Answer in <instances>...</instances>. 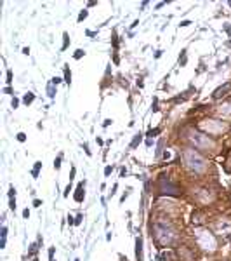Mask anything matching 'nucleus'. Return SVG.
I'll use <instances>...</instances> for the list:
<instances>
[{"mask_svg":"<svg viewBox=\"0 0 231 261\" xmlns=\"http://www.w3.org/2000/svg\"><path fill=\"white\" fill-rule=\"evenodd\" d=\"M40 167H42V162H35V167H33V171H31V174H33V178H37V176H38Z\"/></svg>","mask_w":231,"mask_h":261,"instance_id":"39448f33","label":"nucleus"},{"mask_svg":"<svg viewBox=\"0 0 231 261\" xmlns=\"http://www.w3.org/2000/svg\"><path fill=\"white\" fill-rule=\"evenodd\" d=\"M35 261H37V259H35Z\"/></svg>","mask_w":231,"mask_h":261,"instance_id":"393cba45","label":"nucleus"},{"mask_svg":"<svg viewBox=\"0 0 231 261\" xmlns=\"http://www.w3.org/2000/svg\"><path fill=\"white\" fill-rule=\"evenodd\" d=\"M70 192H71V188H70V184H68V186H66V192H64V197H68V195H70Z\"/></svg>","mask_w":231,"mask_h":261,"instance_id":"412c9836","label":"nucleus"},{"mask_svg":"<svg viewBox=\"0 0 231 261\" xmlns=\"http://www.w3.org/2000/svg\"><path fill=\"white\" fill-rule=\"evenodd\" d=\"M9 207H10V211H16V198L14 197L9 198Z\"/></svg>","mask_w":231,"mask_h":261,"instance_id":"9d476101","label":"nucleus"},{"mask_svg":"<svg viewBox=\"0 0 231 261\" xmlns=\"http://www.w3.org/2000/svg\"><path fill=\"white\" fill-rule=\"evenodd\" d=\"M10 78H12V73H10V71H7V84H10V82H12Z\"/></svg>","mask_w":231,"mask_h":261,"instance_id":"6ab92c4d","label":"nucleus"},{"mask_svg":"<svg viewBox=\"0 0 231 261\" xmlns=\"http://www.w3.org/2000/svg\"><path fill=\"white\" fill-rule=\"evenodd\" d=\"M18 103H19V101H18V99L14 97V99H12V108H16V106H18Z\"/></svg>","mask_w":231,"mask_h":261,"instance_id":"4be33fe9","label":"nucleus"},{"mask_svg":"<svg viewBox=\"0 0 231 261\" xmlns=\"http://www.w3.org/2000/svg\"><path fill=\"white\" fill-rule=\"evenodd\" d=\"M228 89H231V82H228V84H226V85H224V87H219V89H217V91H215V92H214V97H215V99H217V97H221V96H224V92H226V91H228Z\"/></svg>","mask_w":231,"mask_h":261,"instance_id":"7ed1b4c3","label":"nucleus"},{"mask_svg":"<svg viewBox=\"0 0 231 261\" xmlns=\"http://www.w3.org/2000/svg\"><path fill=\"white\" fill-rule=\"evenodd\" d=\"M82 218H84V216H82V214H78L77 219H75V225H80V223H82Z\"/></svg>","mask_w":231,"mask_h":261,"instance_id":"dca6fc26","label":"nucleus"},{"mask_svg":"<svg viewBox=\"0 0 231 261\" xmlns=\"http://www.w3.org/2000/svg\"><path fill=\"white\" fill-rule=\"evenodd\" d=\"M61 158H63V155H59L58 158L54 160V167H56V169H59V167H61Z\"/></svg>","mask_w":231,"mask_h":261,"instance_id":"9b49d317","label":"nucleus"},{"mask_svg":"<svg viewBox=\"0 0 231 261\" xmlns=\"http://www.w3.org/2000/svg\"><path fill=\"white\" fill-rule=\"evenodd\" d=\"M47 92H49V96H50V97L56 96V91H54V84H52V82H50V85L47 87Z\"/></svg>","mask_w":231,"mask_h":261,"instance_id":"1a4fd4ad","label":"nucleus"},{"mask_svg":"<svg viewBox=\"0 0 231 261\" xmlns=\"http://www.w3.org/2000/svg\"><path fill=\"white\" fill-rule=\"evenodd\" d=\"M135 258L137 261H143V239L141 237L135 239Z\"/></svg>","mask_w":231,"mask_h":261,"instance_id":"f257e3e1","label":"nucleus"},{"mask_svg":"<svg viewBox=\"0 0 231 261\" xmlns=\"http://www.w3.org/2000/svg\"><path fill=\"white\" fill-rule=\"evenodd\" d=\"M18 139H19V141H24V139H26V136L23 134V132H19V134H18Z\"/></svg>","mask_w":231,"mask_h":261,"instance_id":"a211bd4d","label":"nucleus"},{"mask_svg":"<svg viewBox=\"0 0 231 261\" xmlns=\"http://www.w3.org/2000/svg\"><path fill=\"white\" fill-rule=\"evenodd\" d=\"M84 188H85V181H84V183H80L77 186V192H75V200H77V202H82V200H84V197H85Z\"/></svg>","mask_w":231,"mask_h":261,"instance_id":"f03ea898","label":"nucleus"},{"mask_svg":"<svg viewBox=\"0 0 231 261\" xmlns=\"http://www.w3.org/2000/svg\"><path fill=\"white\" fill-rule=\"evenodd\" d=\"M33 99H35V96H33L31 92H28V94L24 96V99H23V101H24L26 105H30V103H33Z\"/></svg>","mask_w":231,"mask_h":261,"instance_id":"6e6552de","label":"nucleus"},{"mask_svg":"<svg viewBox=\"0 0 231 261\" xmlns=\"http://www.w3.org/2000/svg\"><path fill=\"white\" fill-rule=\"evenodd\" d=\"M111 172H113V165H108V167L104 169V176H110Z\"/></svg>","mask_w":231,"mask_h":261,"instance_id":"ddd939ff","label":"nucleus"},{"mask_svg":"<svg viewBox=\"0 0 231 261\" xmlns=\"http://www.w3.org/2000/svg\"><path fill=\"white\" fill-rule=\"evenodd\" d=\"M63 37H64V44H63V49H66V47H68V33H64Z\"/></svg>","mask_w":231,"mask_h":261,"instance_id":"2eb2a0df","label":"nucleus"},{"mask_svg":"<svg viewBox=\"0 0 231 261\" xmlns=\"http://www.w3.org/2000/svg\"><path fill=\"white\" fill-rule=\"evenodd\" d=\"M84 148H85V153H87V155H90V150H89V146H87V143L84 145Z\"/></svg>","mask_w":231,"mask_h":261,"instance_id":"b1692460","label":"nucleus"},{"mask_svg":"<svg viewBox=\"0 0 231 261\" xmlns=\"http://www.w3.org/2000/svg\"><path fill=\"white\" fill-rule=\"evenodd\" d=\"M139 143H141V134H135V138L132 139V143H130V148H135Z\"/></svg>","mask_w":231,"mask_h":261,"instance_id":"0eeeda50","label":"nucleus"},{"mask_svg":"<svg viewBox=\"0 0 231 261\" xmlns=\"http://www.w3.org/2000/svg\"><path fill=\"white\" fill-rule=\"evenodd\" d=\"M5 240H7V228L4 226V228H2V242H0V247H2V249L5 247Z\"/></svg>","mask_w":231,"mask_h":261,"instance_id":"20e7f679","label":"nucleus"},{"mask_svg":"<svg viewBox=\"0 0 231 261\" xmlns=\"http://www.w3.org/2000/svg\"><path fill=\"white\" fill-rule=\"evenodd\" d=\"M85 18H87V10H85V9H84V10H82V12H80V14H78V21H82V19H85Z\"/></svg>","mask_w":231,"mask_h":261,"instance_id":"f8f14e48","label":"nucleus"},{"mask_svg":"<svg viewBox=\"0 0 231 261\" xmlns=\"http://www.w3.org/2000/svg\"><path fill=\"white\" fill-rule=\"evenodd\" d=\"M82 56H84V51H82V49H78L77 52H75V59H80Z\"/></svg>","mask_w":231,"mask_h":261,"instance_id":"4468645a","label":"nucleus"},{"mask_svg":"<svg viewBox=\"0 0 231 261\" xmlns=\"http://www.w3.org/2000/svg\"><path fill=\"white\" fill-rule=\"evenodd\" d=\"M23 216H24V218H30V211H28V209L23 211Z\"/></svg>","mask_w":231,"mask_h":261,"instance_id":"aec40b11","label":"nucleus"},{"mask_svg":"<svg viewBox=\"0 0 231 261\" xmlns=\"http://www.w3.org/2000/svg\"><path fill=\"white\" fill-rule=\"evenodd\" d=\"M50 82H52V84H54V85H58L59 82H61V78H58V77H54V78H52V80H50Z\"/></svg>","mask_w":231,"mask_h":261,"instance_id":"f3484780","label":"nucleus"},{"mask_svg":"<svg viewBox=\"0 0 231 261\" xmlns=\"http://www.w3.org/2000/svg\"><path fill=\"white\" fill-rule=\"evenodd\" d=\"M40 204H42V202H40V200H38V198H35V202H33V205H35V207H38V205H40Z\"/></svg>","mask_w":231,"mask_h":261,"instance_id":"5701e85b","label":"nucleus"},{"mask_svg":"<svg viewBox=\"0 0 231 261\" xmlns=\"http://www.w3.org/2000/svg\"><path fill=\"white\" fill-rule=\"evenodd\" d=\"M64 78H66V84H71V71L68 66H64Z\"/></svg>","mask_w":231,"mask_h":261,"instance_id":"423d86ee","label":"nucleus"}]
</instances>
